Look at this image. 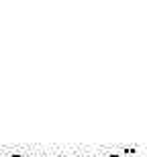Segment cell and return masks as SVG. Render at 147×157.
Segmentation results:
<instances>
[]
</instances>
